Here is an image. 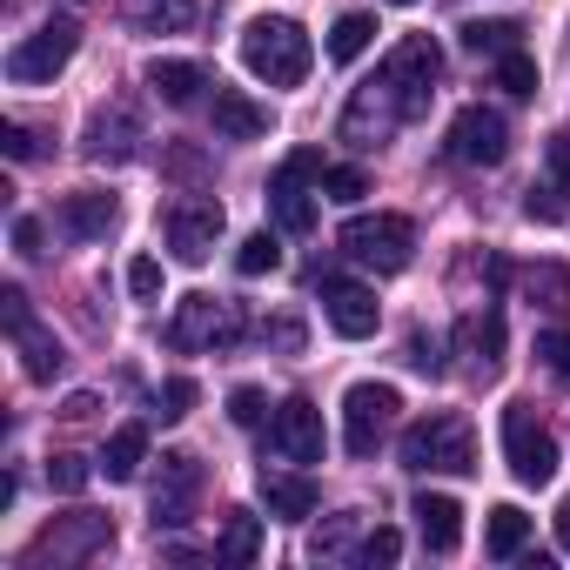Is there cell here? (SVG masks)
Instances as JSON below:
<instances>
[{"instance_id": "f6af8a7d", "label": "cell", "mask_w": 570, "mask_h": 570, "mask_svg": "<svg viewBox=\"0 0 570 570\" xmlns=\"http://www.w3.org/2000/svg\"><path fill=\"white\" fill-rule=\"evenodd\" d=\"M557 543L570 550V497H563V510H557Z\"/></svg>"}, {"instance_id": "5b68a950", "label": "cell", "mask_w": 570, "mask_h": 570, "mask_svg": "<svg viewBox=\"0 0 570 570\" xmlns=\"http://www.w3.org/2000/svg\"><path fill=\"white\" fill-rule=\"evenodd\" d=\"M330 168H323V155L316 148H296L289 161L275 168V181H268V208H275V222L289 228V235H309L316 228V195H309V181H323Z\"/></svg>"}, {"instance_id": "277c9868", "label": "cell", "mask_w": 570, "mask_h": 570, "mask_svg": "<svg viewBox=\"0 0 570 570\" xmlns=\"http://www.w3.org/2000/svg\"><path fill=\"white\" fill-rule=\"evenodd\" d=\"M503 463H510V476L530 483V490H543V483L557 476V436L537 423L530 403H510V410H503Z\"/></svg>"}, {"instance_id": "ba28073f", "label": "cell", "mask_w": 570, "mask_h": 570, "mask_svg": "<svg viewBox=\"0 0 570 570\" xmlns=\"http://www.w3.org/2000/svg\"><path fill=\"white\" fill-rule=\"evenodd\" d=\"M450 155L470 161V168H497V161L510 155V121H503L497 108H483V101L456 108V121H450Z\"/></svg>"}, {"instance_id": "4dcf8cb0", "label": "cell", "mask_w": 570, "mask_h": 570, "mask_svg": "<svg viewBox=\"0 0 570 570\" xmlns=\"http://www.w3.org/2000/svg\"><path fill=\"white\" fill-rule=\"evenodd\" d=\"M497 81H503L510 95H537V61H530L523 48H510V55H497Z\"/></svg>"}, {"instance_id": "d4e9b609", "label": "cell", "mask_w": 570, "mask_h": 570, "mask_svg": "<svg viewBox=\"0 0 570 570\" xmlns=\"http://www.w3.org/2000/svg\"><path fill=\"white\" fill-rule=\"evenodd\" d=\"M523 543H530V517H523L517 503H497L490 523H483V550H490V557H517Z\"/></svg>"}, {"instance_id": "d590c367", "label": "cell", "mask_w": 570, "mask_h": 570, "mask_svg": "<svg viewBox=\"0 0 570 570\" xmlns=\"http://www.w3.org/2000/svg\"><path fill=\"white\" fill-rule=\"evenodd\" d=\"M537 356L570 383V330H543V336H537Z\"/></svg>"}, {"instance_id": "7bdbcfd3", "label": "cell", "mask_w": 570, "mask_h": 570, "mask_svg": "<svg viewBox=\"0 0 570 570\" xmlns=\"http://www.w3.org/2000/svg\"><path fill=\"white\" fill-rule=\"evenodd\" d=\"M523 215H530V222H557V215H563V202H550V188H530Z\"/></svg>"}, {"instance_id": "ac0fdd59", "label": "cell", "mask_w": 570, "mask_h": 570, "mask_svg": "<svg viewBox=\"0 0 570 570\" xmlns=\"http://www.w3.org/2000/svg\"><path fill=\"white\" fill-rule=\"evenodd\" d=\"M115 543V523L108 517H68V523H55V530H41V543H35V557H88V550H108Z\"/></svg>"}, {"instance_id": "bcb514c9", "label": "cell", "mask_w": 570, "mask_h": 570, "mask_svg": "<svg viewBox=\"0 0 570 570\" xmlns=\"http://www.w3.org/2000/svg\"><path fill=\"white\" fill-rule=\"evenodd\" d=\"M390 8H416V0H390Z\"/></svg>"}, {"instance_id": "7a4b0ae2", "label": "cell", "mask_w": 570, "mask_h": 570, "mask_svg": "<svg viewBox=\"0 0 570 570\" xmlns=\"http://www.w3.org/2000/svg\"><path fill=\"white\" fill-rule=\"evenodd\" d=\"M403 470H416V476H470V470H476L470 416L436 410V416L410 423V430H403Z\"/></svg>"}, {"instance_id": "ee69618b", "label": "cell", "mask_w": 570, "mask_h": 570, "mask_svg": "<svg viewBox=\"0 0 570 570\" xmlns=\"http://www.w3.org/2000/svg\"><path fill=\"white\" fill-rule=\"evenodd\" d=\"M14 248L21 255H41V222L35 215H14Z\"/></svg>"}, {"instance_id": "9c48e42d", "label": "cell", "mask_w": 570, "mask_h": 570, "mask_svg": "<svg viewBox=\"0 0 570 570\" xmlns=\"http://www.w3.org/2000/svg\"><path fill=\"white\" fill-rule=\"evenodd\" d=\"M396 121H410V108H403V95H396V81L383 75V81H370V88H356V101L343 108V141H356V148H376Z\"/></svg>"}, {"instance_id": "5bb4252c", "label": "cell", "mask_w": 570, "mask_h": 570, "mask_svg": "<svg viewBox=\"0 0 570 570\" xmlns=\"http://www.w3.org/2000/svg\"><path fill=\"white\" fill-rule=\"evenodd\" d=\"M323 316H330V330H336V336H350V343L376 336V323H383L376 296L363 289V282H343V275H330V282H323Z\"/></svg>"}, {"instance_id": "d6a6232c", "label": "cell", "mask_w": 570, "mask_h": 570, "mask_svg": "<svg viewBox=\"0 0 570 570\" xmlns=\"http://www.w3.org/2000/svg\"><path fill=\"white\" fill-rule=\"evenodd\" d=\"M323 188H330V202H363V195H370V175H363V168H330Z\"/></svg>"}, {"instance_id": "8fae6325", "label": "cell", "mask_w": 570, "mask_h": 570, "mask_svg": "<svg viewBox=\"0 0 570 570\" xmlns=\"http://www.w3.org/2000/svg\"><path fill=\"white\" fill-rule=\"evenodd\" d=\"M215 242H222V202L181 195V202L168 208V248L195 268V262H208V255H215Z\"/></svg>"}, {"instance_id": "7402d4cb", "label": "cell", "mask_w": 570, "mask_h": 570, "mask_svg": "<svg viewBox=\"0 0 570 570\" xmlns=\"http://www.w3.org/2000/svg\"><path fill=\"white\" fill-rule=\"evenodd\" d=\"M88 155H95V161H128V155H135V121H128V108H101V115L88 121Z\"/></svg>"}, {"instance_id": "7c38bea8", "label": "cell", "mask_w": 570, "mask_h": 570, "mask_svg": "<svg viewBox=\"0 0 570 570\" xmlns=\"http://www.w3.org/2000/svg\"><path fill=\"white\" fill-rule=\"evenodd\" d=\"M235 336H242V323H235L228 303H215V296H181L175 303V330H168L175 350H215V343H235Z\"/></svg>"}, {"instance_id": "e0dca14e", "label": "cell", "mask_w": 570, "mask_h": 570, "mask_svg": "<svg viewBox=\"0 0 570 570\" xmlns=\"http://www.w3.org/2000/svg\"><path fill=\"white\" fill-rule=\"evenodd\" d=\"M410 517H416V530H423V550L450 557V550L463 543V503H456V497H443V490H423V497L410 503Z\"/></svg>"}, {"instance_id": "8992f818", "label": "cell", "mask_w": 570, "mask_h": 570, "mask_svg": "<svg viewBox=\"0 0 570 570\" xmlns=\"http://www.w3.org/2000/svg\"><path fill=\"white\" fill-rule=\"evenodd\" d=\"M396 410H403V396L390 383H350V396H343V450L370 456L383 443V430L396 423Z\"/></svg>"}, {"instance_id": "83f0119b", "label": "cell", "mask_w": 570, "mask_h": 570, "mask_svg": "<svg viewBox=\"0 0 570 570\" xmlns=\"http://www.w3.org/2000/svg\"><path fill=\"white\" fill-rule=\"evenodd\" d=\"M370 41H376V21H370V14H343V21L330 28V61H363Z\"/></svg>"}, {"instance_id": "74e56055", "label": "cell", "mask_w": 570, "mask_h": 570, "mask_svg": "<svg viewBox=\"0 0 570 570\" xmlns=\"http://www.w3.org/2000/svg\"><path fill=\"white\" fill-rule=\"evenodd\" d=\"M155 403H161V416H168V423H175V416H188V403H195V383H188V376H168V383H161V396H155Z\"/></svg>"}, {"instance_id": "603a6c76", "label": "cell", "mask_w": 570, "mask_h": 570, "mask_svg": "<svg viewBox=\"0 0 570 570\" xmlns=\"http://www.w3.org/2000/svg\"><path fill=\"white\" fill-rule=\"evenodd\" d=\"M148 88H155L168 108H188V101L208 88V75H202L195 61H148Z\"/></svg>"}, {"instance_id": "8d00e7d4", "label": "cell", "mask_w": 570, "mask_h": 570, "mask_svg": "<svg viewBox=\"0 0 570 570\" xmlns=\"http://www.w3.org/2000/svg\"><path fill=\"white\" fill-rule=\"evenodd\" d=\"M128 289H135L141 303L161 296V262H155V255H135V262H128Z\"/></svg>"}, {"instance_id": "836d02e7", "label": "cell", "mask_w": 570, "mask_h": 570, "mask_svg": "<svg viewBox=\"0 0 570 570\" xmlns=\"http://www.w3.org/2000/svg\"><path fill=\"white\" fill-rule=\"evenodd\" d=\"M228 416H235L242 430H255V423L268 416V403H262V390H255V383H242V390H228Z\"/></svg>"}, {"instance_id": "f35d334b", "label": "cell", "mask_w": 570, "mask_h": 570, "mask_svg": "<svg viewBox=\"0 0 570 570\" xmlns=\"http://www.w3.org/2000/svg\"><path fill=\"white\" fill-rule=\"evenodd\" d=\"M543 161H550V175H557V195L570 202V135H550V148H543Z\"/></svg>"}, {"instance_id": "e575fe53", "label": "cell", "mask_w": 570, "mask_h": 570, "mask_svg": "<svg viewBox=\"0 0 570 570\" xmlns=\"http://www.w3.org/2000/svg\"><path fill=\"white\" fill-rule=\"evenodd\" d=\"M356 557H363V563H396V557H403V537H396L390 523H376V530L363 537V550H356Z\"/></svg>"}, {"instance_id": "2e32d148", "label": "cell", "mask_w": 570, "mask_h": 570, "mask_svg": "<svg viewBox=\"0 0 570 570\" xmlns=\"http://www.w3.org/2000/svg\"><path fill=\"white\" fill-rule=\"evenodd\" d=\"M55 228H61L68 242H108V235L121 228V202H115V195H68V202L55 208Z\"/></svg>"}, {"instance_id": "52a82bcc", "label": "cell", "mask_w": 570, "mask_h": 570, "mask_svg": "<svg viewBox=\"0 0 570 570\" xmlns=\"http://www.w3.org/2000/svg\"><path fill=\"white\" fill-rule=\"evenodd\" d=\"M75 48H81V28L75 21H48V28H35L28 41H14V55H8V75L14 81H55L68 61H75Z\"/></svg>"}, {"instance_id": "b9f144b4", "label": "cell", "mask_w": 570, "mask_h": 570, "mask_svg": "<svg viewBox=\"0 0 570 570\" xmlns=\"http://www.w3.org/2000/svg\"><path fill=\"white\" fill-rule=\"evenodd\" d=\"M0 148H8V161H28V155H35V135L8 121V128H0Z\"/></svg>"}, {"instance_id": "cb8c5ba5", "label": "cell", "mask_w": 570, "mask_h": 570, "mask_svg": "<svg viewBox=\"0 0 570 570\" xmlns=\"http://www.w3.org/2000/svg\"><path fill=\"white\" fill-rule=\"evenodd\" d=\"M215 557H228V563H255V557H262V517H255V510H228V517H222V543H215Z\"/></svg>"}, {"instance_id": "f546056e", "label": "cell", "mask_w": 570, "mask_h": 570, "mask_svg": "<svg viewBox=\"0 0 570 570\" xmlns=\"http://www.w3.org/2000/svg\"><path fill=\"white\" fill-rule=\"evenodd\" d=\"M235 268H242V275H275V268H282V242H275L268 228L248 235V242L235 248Z\"/></svg>"}, {"instance_id": "60d3db41", "label": "cell", "mask_w": 570, "mask_h": 570, "mask_svg": "<svg viewBox=\"0 0 570 570\" xmlns=\"http://www.w3.org/2000/svg\"><path fill=\"white\" fill-rule=\"evenodd\" d=\"M0 316H8V330H14V336L35 323V309H28V296H21V289H0Z\"/></svg>"}, {"instance_id": "1f68e13d", "label": "cell", "mask_w": 570, "mask_h": 570, "mask_svg": "<svg viewBox=\"0 0 570 570\" xmlns=\"http://www.w3.org/2000/svg\"><path fill=\"white\" fill-rule=\"evenodd\" d=\"M88 476H95V470H88V456H55V463H48V483H55L61 497L88 490Z\"/></svg>"}, {"instance_id": "9a60e30c", "label": "cell", "mask_w": 570, "mask_h": 570, "mask_svg": "<svg viewBox=\"0 0 570 570\" xmlns=\"http://www.w3.org/2000/svg\"><path fill=\"white\" fill-rule=\"evenodd\" d=\"M195 490H202V463L188 456V450H175V456H161V483H155V530L168 523H188V510H195Z\"/></svg>"}, {"instance_id": "44dd1931", "label": "cell", "mask_w": 570, "mask_h": 570, "mask_svg": "<svg viewBox=\"0 0 570 570\" xmlns=\"http://www.w3.org/2000/svg\"><path fill=\"white\" fill-rule=\"evenodd\" d=\"M141 463H148V430H141V423H121V430L108 436V450H101V476H108V483H135Z\"/></svg>"}, {"instance_id": "30bf717a", "label": "cell", "mask_w": 570, "mask_h": 570, "mask_svg": "<svg viewBox=\"0 0 570 570\" xmlns=\"http://www.w3.org/2000/svg\"><path fill=\"white\" fill-rule=\"evenodd\" d=\"M383 75L396 81L403 108H410V115H423V108H430V95H436L443 55H436V41H430V35H410V41H396V55H390V68H383Z\"/></svg>"}, {"instance_id": "3957f363", "label": "cell", "mask_w": 570, "mask_h": 570, "mask_svg": "<svg viewBox=\"0 0 570 570\" xmlns=\"http://www.w3.org/2000/svg\"><path fill=\"white\" fill-rule=\"evenodd\" d=\"M343 248H350L363 268L396 275V268H410V255H416V222H410V215H356V222L343 228Z\"/></svg>"}, {"instance_id": "4316f807", "label": "cell", "mask_w": 570, "mask_h": 570, "mask_svg": "<svg viewBox=\"0 0 570 570\" xmlns=\"http://www.w3.org/2000/svg\"><path fill=\"white\" fill-rule=\"evenodd\" d=\"M14 343H21V356H28V376H35V383H55V376H61V363H68V356H61V343H55L41 323H28Z\"/></svg>"}, {"instance_id": "4fadbf2b", "label": "cell", "mask_w": 570, "mask_h": 570, "mask_svg": "<svg viewBox=\"0 0 570 570\" xmlns=\"http://www.w3.org/2000/svg\"><path fill=\"white\" fill-rule=\"evenodd\" d=\"M268 443H275V456H289V463H323V410L309 403V396H289L275 410V423H268Z\"/></svg>"}, {"instance_id": "ab89813d", "label": "cell", "mask_w": 570, "mask_h": 570, "mask_svg": "<svg viewBox=\"0 0 570 570\" xmlns=\"http://www.w3.org/2000/svg\"><path fill=\"white\" fill-rule=\"evenodd\" d=\"M410 370H423V376H436V370H443V356H436V336H423V330L410 336Z\"/></svg>"}, {"instance_id": "484cf974", "label": "cell", "mask_w": 570, "mask_h": 570, "mask_svg": "<svg viewBox=\"0 0 570 570\" xmlns=\"http://www.w3.org/2000/svg\"><path fill=\"white\" fill-rule=\"evenodd\" d=\"M456 336H463V350H470L483 370H497V356H503V316H497V309L463 316V330H456Z\"/></svg>"}, {"instance_id": "ffe728a7", "label": "cell", "mask_w": 570, "mask_h": 570, "mask_svg": "<svg viewBox=\"0 0 570 570\" xmlns=\"http://www.w3.org/2000/svg\"><path fill=\"white\" fill-rule=\"evenodd\" d=\"M262 503L282 523H303V517H316V483L309 476H289V470H262Z\"/></svg>"}, {"instance_id": "f1b7e54d", "label": "cell", "mask_w": 570, "mask_h": 570, "mask_svg": "<svg viewBox=\"0 0 570 570\" xmlns=\"http://www.w3.org/2000/svg\"><path fill=\"white\" fill-rule=\"evenodd\" d=\"M456 35H463V48H470V55H510L523 28H517V21H463Z\"/></svg>"}, {"instance_id": "6da1fadb", "label": "cell", "mask_w": 570, "mask_h": 570, "mask_svg": "<svg viewBox=\"0 0 570 570\" xmlns=\"http://www.w3.org/2000/svg\"><path fill=\"white\" fill-rule=\"evenodd\" d=\"M242 68L255 81H268V88H303L309 68H316V48H309L303 21H289V14H255L242 28Z\"/></svg>"}, {"instance_id": "d6986e66", "label": "cell", "mask_w": 570, "mask_h": 570, "mask_svg": "<svg viewBox=\"0 0 570 570\" xmlns=\"http://www.w3.org/2000/svg\"><path fill=\"white\" fill-rule=\"evenodd\" d=\"M215 135L222 141H262L268 135V108L255 95H242V88H222L215 95Z\"/></svg>"}]
</instances>
